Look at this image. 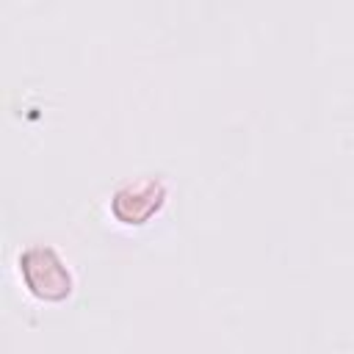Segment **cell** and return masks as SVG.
Returning a JSON list of instances; mask_svg holds the SVG:
<instances>
[{"instance_id": "1", "label": "cell", "mask_w": 354, "mask_h": 354, "mask_svg": "<svg viewBox=\"0 0 354 354\" xmlns=\"http://www.w3.org/2000/svg\"><path fill=\"white\" fill-rule=\"evenodd\" d=\"M19 271L28 290L44 301H61L72 290V277L64 260L50 246H30L19 254Z\"/></svg>"}, {"instance_id": "2", "label": "cell", "mask_w": 354, "mask_h": 354, "mask_svg": "<svg viewBox=\"0 0 354 354\" xmlns=\"http://www.w3.org/2000/svg\"><path fill=\"white\" fill-rule=\"evenodd\" d=\"M166 191H163V183L160 180H138V183H130L124 188H119L113 194V216L124 224H141L147 221L163 202Z\"/></svg>"}]
</instances>
